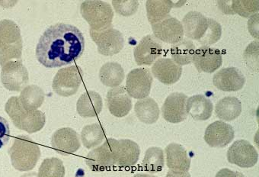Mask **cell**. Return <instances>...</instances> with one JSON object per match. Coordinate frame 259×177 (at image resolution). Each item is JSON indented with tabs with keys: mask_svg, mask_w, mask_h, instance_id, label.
<instances>
[{
	"mask_svg": "<svg viewBox=\"0 0 259 177\" xmlns=\"http://www.w3.org/2000/svg\"><path fill=\"white\" fill-rule=\"evenodd\" d=\"M85 50L83 34L74 25L57 23L40 38L36 57L47 68L62 67L79 58Z\"/></svg>",
	"mask_w": 259,
	"mask_h": 177,
	"instance_id": "obj_1",
	"label": "cell"
},
{
	"mask_svg": "<svg viewBox=\"0 0 259 177\" xmlns=\"http://www.w3.org/2000/svg\"><path fill=\"white\" fill-rule=\"evenodd\" d=\"M5 110L16 128L29 134L40 131L45 127V113L39 110H25L21 104L19 96L10 98L6 104Z\"/></svg>",
	"mask_w": 259,
	"mask_h": 177,
	"instance_id": "obj_2",
	"label": "cell"
},
{
	"mask_svg": "<svg viewBox=\"0 0 259 177\" xmlns=\"http://www.w3.org/2000/svg\"><path fill=\"white\" fill-rule=\"evenodd\" d=\"M13 167L21 172L32 170L40 157V147L31 137L19 135L9 150Z\"/></svg>",
	"mask_w": 259,
	"mask_h": 177,
	"instance_id": "obj_3",
	"label": "cell"
},
{
	"mask_svg": "<svg viewBox=\"0 0 259 177\" xmlns=\"http://www.w3.org/2000/svg\"><path fill=\"white\" fill-rule=\"evenodd\" d=\"M22 39L17 24L10 19L0 21V65L22 60Z\"/></svg>",
	"mask_w": 259,
	"mask_h": 177,
	"instance_id": "obj_4",
	"label": "cell"
},
{
	"mask_svg": "<svg viewBox=\"0 0 259 177\" xmlns=\"http://www.w3.org/2000/svg\"><path fill=\"white\" fill-rule=\"evenodd\" d=\"M80 13L90 30L99 31L112 27L114 12L108 3L85 1L81 4Z\"/></svg>",
	"mask_w": 259,
	"mask_h": 177,
	"instance_id": "obj_5",
	"label": "cell"
},
{
	"mask_svg": "<svg viewBox=\"0 0 259 177\" xmlns=\"http://www.w3.org/2000/svg\"><path fill=\"white\" fill-rule=\"evenodd\" d=\"M82 80L83 72L77 65L62 68L53 80V90L59 96L69 97L77 93Z\"/></svg>",
	"mask_w": 259,
	"mask_h": 177,
	"instance_id": "obj_6",
	"label": "cell"
},
{
	"mask_svg": "<svg viewBox=\"0 0 259 177\" xmlns=\"http://www.w3.org/2000/svg\"><path fill=\"white\" fill-rule=\"evenodd\" d=\"M1 81L7 90L12 92L22 91L29 81L28 72L22 60L7 62L2 66Z\"/></svg>",
	"mask_w": 259,
	"mask_h": 177,
	"instance_id": "obj_7",
	"label": "cell"
},
{
	"mask_svg": "<svg viewBox=\"0 0 259 177\" xmlns=\"http://www.w3.org/2000/svg\"><path fill=\"white\" fill-rule=\"evenodd\" d=\"M90 36L98 47V51L102 55L113 56L118 54L124 45L123 34L118 30L112 27L96 31L90 30Z\"/></svg>",
	"mask_w": 259,
	"mask_h": 177,
	"instance_id": "obj_8",
	"label": "cell"
},
{
	"mask_svg": "<svg viewBox=\"0 0 259 177\" xmlns=\"http://www.w3.org/2000/svg\"><path fill=\"white\" fill-rule=\"evenodd\" d=\"M153 80V76L147 68L132 69L126 80V90L130 97L139 100L148 97Z\"/></svg>",
	"mask_w": 259,
	"mask_h": 177,
	"instance_id": "obj_9",
	"label": "cell"
},
{
	"mask_svg": "<svg viewBox=\"0 0 259 177\" xmlns=\"http://www.w3.org/2000/svg\"><path fill=\"white\" fill-rule=\"evenodd\" d=\"M117 140L108 138L103 145L90 151L85 158V163L91 170L103 172L114 165V150Z\"/></svg>",
	"mask_w": 259,
	"mask_h": 177,
	"instance_id": "obj_10",
	"label": "cell"
},
{
	"mask_svg": "<svg viewBox=\"0 0 259 177\" xmlns=\"http://www.w3.org/2000/svg\"><path fill=\"white\" fill-rule=\"evenodd\" d=\"M227 160L239 167L250 168L255 166L258 154L255 148L245 140L235 141L227 151Z\"/></svg>",
	"mask_w": 259,
	"mask_h": 177,
	"instance_id": "obj_11",
	"label": "cell"
},
{
	"mask_svg": "<svg viewBox=\"0 0 259 177\" xmlns=\"http://www.w3.org/2000/svg\"><path fill=\"white\" fill-rule=\"evenodd\" d=\"M152 29L156 39L170 45L179 43L185 36L182 22L171 16L152 25Z\"/></svg>",
	"mask_w": 259,
	"mask_h": 177,
	"instance_id": "obj_12",
	"label": "cell"
},
{
	"mask_svg": "<svg viewBox=\"0 0 259 177\" xmlns=\"http://www.w3.org/2000/svg\"><path fill=\"white\" fill-rule=\"evenodd\" d=\"M51 145L57 154L68 156L80 148L79 134L70 128H62L56 131L51 137Z\"/></svg>",
	"mask_w": 259,
	"mask_h": 177,
	"instance_id": "obj_13",
	"label": "cell"
},
{
	"mask_svg": "<svg viewBox=\"0 0 259 177\" xmlns=\"http://www.w3.org/2000/svg\"><path fill=\"white\" fill-rule=\"evenodd\" d=\"M188 96L182 93L170 94L162 107L163 119L170 123L177 124L183 122L188 117L186 103Z\"/></svg>",
	"mask_w": 259,
	"mask_h": 177,
	"instance_id": "obj_14",
	"label": "cell"
},
{
	"mask_svg": "<svg viewBox=\"0 0 259 177\" xmlns=\"http://www.w3.org/2000/svg\"><path fill=\"white\" fill-rule=\"evenodd\" d=\"M193 63L199 72L213 74L222 66V54L217 48L201 46L195 51Z\"/></svg>",
	"mask_w": 259,
	"mask_h": 177,
	"instance_id": "obj_15",
	"label": "cell"
},
{
	"mask_svg": "<svg viewBox=\"0 0 259 177\" xmlns=\"http://www.w3.org/2000/svg\"><path fill=\"white\" fill-rule=\"evenodd\" d=\"M162 54V45L152 34L143 38L134 50L135 61L139 66L153 64Z\"/></svg>",
	"mask_w": 259,
	"mask_h": 177,
	"instance_id": "obj_16",
	"label": "cell"
},
{
	"mask_svg": "<svg viewBox=\"0 0 259 177\" xmlns=\"http://www.w3.org/2000/svg\"><path fill=\"white\" fill-rule=\"evenodd\" d=\"M234 137V129L231 125L217 121L206 128L204 140L211 148H223L227 146Z\"/></svg>",
	"mask_w": 259,
	"mask_h": 177,
	"instance_id": "obj_17",
	"label": "cell"
},
{
	"mask_svg": "<svg viewBox=\"0 0 259 177\" xmlns=\"http://www.w3.org/2000/svg\"><path fill=\"white\" fill-rule=\"evenodd\" d=\"M213 83L218 90L224 92H236L242 89L245 83V78L237 68H223L213 76Z\"/></svg>",
	"mask_w": 259,
	"mask_h": 177,
	"instance_id": "obj_18",
	"label": "cell"
},
{
	"mask_svg": "<svg viewBox=\"0 0 259 177\" xmlns=\"http://www.w3.org/2000/svg\"><path fill=\"white\" fill-rule=\"evenodd\" d=\"M106 103L110 113L117 118L127 116L132 109V99L123 86L110 90L107 93Z\"/></svg>",
	"mask_w": 259,
	"mask_h": 177,
	"instance_id": "obj_19",
	"label": "cell"
},
{
	"mask_svg": "<svg viewBox=\"0 0 259 177\" xmlns=\"http://www.w3.org/2000/svg\"><path fill=\"white\" fill-rule=\"evenodd\" d=\"M141 149L136 142L129 139L117 140L114 150V164L120 167L134 166L139 160Z\"/></svg>",
	"mask_w": 259,
	"mask_h": 177,
	"instance_id": "obj_20",
	"label": "cell"
},
{
	"mask_svg": "<svg viewBox=\"0 0 259 177\" xmlns=\"http://www.w3.org/2000/svg\"><path fill=\"white\" fill-rule=\"evenodd\" d=\"M152 73L161 83L165 85L174 84L180 80L182 67L171 59L159 58L154 62Z\"/></svg>",
	"mask_w": 259,
	"mask_h": 177,
	"instance_id": "obj_21",
	"label": "cell"
},
{
	"mask_svg": "<svg viewBox=\"0 0 259 177\" xmlns=\"http://www.w3.org/2000/svg\"><path fill=\"white\" fill-rule=\"evenodd\" d=\"M184 33L188 39L199 41L208 27V19L199 12L191 11L182 19Z\"/></svg>",
	"mask_w": 259,
	"mask_h": 177,
	"instance_id": "obj_22",
	"label": "cell"
},
{
	"mask_svg": "<svg viewBox=\"0 0 259 177\" xmlns=\"http://www.w3.org/2000/svg\"><path fill=\"white\" fill-rule=\"evenodd\" d=\"M103 108L102 96L96 92H85L78 99L76 110L82 118H94L99 116Z\"/></svg>",
	"mask_w": 259,
	"mask_h": 177,
	"instance_id": "obj_23",
	"label": "cell"
},
{
	"mask_svg": "<svg viewBox=\"0 0 259 177\" xmlns=\"http://www.w3.org/2000/svg\"><path fill=\"white\" fill-rule=\"evenodd\" d=\"M186 110L188 115L194 120L206 121L211 117L213 105L210 99L203 95H195L188 98Z\"/></svg>",
	"mask_w": 259,
	"mask_h": 177,
	"instance_id": "obj_24",
	"label": "cell"
},
{
	"mask_svg": "<svg viewBox=\"0 0 259 177\" xmlns=\"http://www.w3.org/2000/svg\"><path fill=\"white\" fill-rule=\"evenodd\" d=\"M167 166L171 170L188 172L191 166V160L186 150L179 144L171 143L165 148Z\"/></svg>",
	"mask_w": 259,
	"mask_h": 177,
	"instance_id": "obj_25",
	"label": "cell"
},
{
	"mask_svg": "<svg viewBox=\"0 0 259 177\" xmlns=\"http://www.w3.org/2000/svg\"><path fill=\"white\" fill-rule=\"evenodd\" d=\"M218 5L224 14H238L244 18L255 14L259 9L258 1H219Z\"/></svg>",
	"mask_w": 259,
	"mask_h": 177,
	"instance_id": "obj_26",
	"label": "cell"
},
{
	"mask_svg": "<svg viewBox=\"0 0 259 177\" xmlns=\"http://www.w3.org/2000/svg\"><path fill=\"white\" fill-rule=\"evenodd\" d=\"M242 113V104L238 98L227 96L218 101L215 107V113L220 119L231 122L237 119Z\"/></svg>",
	"mask_w": 259,
	"mask_h": 177,
	"instance_id": "obj_27",
	"label": "cell"
},
{
	"mask_svg": "<svg viewBox=\"0 0 259 177\" xmlns=\"http://www.w3.org/2000/svg\"><path fill=\"white\" fill-rule=\"evenodd\" d=\"M135 111L138 119L147 125L156 123L159 118V105L152 98L138 100L135 104Z\"/></svg>",
	"mask_w": 259,
	"mask_h": 177,
	"instance_id": "obj_28",
	"label": "cell"
},
{
	"mask_svg": "<svg viewBox=\"0 0 259 177\" xmlns=\"http://www.w3.org/2000/svg\"><path fill=\"white\" fill-rule=\"evenodd\" d=\"M125 74L121 65L116 62H108L101 67L99 78L102 84L108 87H117L121 84Z\"/></svg>",
	"mask_w": 259,
	"mask_h": 177,
	"instance_id": "obj_29",
	"label": "cell"
},
{
	"mask_svg": "<svg viewBox=\"0 0 259 177\" xmlns=\"http://www.w3.org/2000/svg\"><path fill=\"white\" fill-rule=\"evenodd\" d=\"M19 97L24 109L29 111H34L43 105L45 95L41 88L36 85H31L24 88Z\"/></svg>",
	"mask_w": 259,
	"mask_h": 177,
	"instance_id": "obj_30",
	"label": "cell"
},
{
	"mask_svg": "<svg viewBox=\"0 0 259 177\" xmlns=\"http://www.w3.org/2000/svg\"><path fill=\"white\" fill-rule=\"evenodd\" d=\"M196 47L192 41L188 39H183L179 43L173 45L171 49L172 60L177 64L188 65L193 62L194 53Z\"/></svg>",
	"mask_w": 259,
	"mask_h": 177,
	"instance_id": "obj_31",
	"label": "cell"
},
{
	"mask_svg": "<svg viewBox=\"0 0 259 177\" xmlns=\"http://www.w3.org/2000/svg\"><path fill=\"white\" fill-rule=\"evenodd\" d=\"M175 6L179 7L171 1H147L146 9L149 22L153 25L163 20L169 16L170 12Z\"/></svg>",
	"mask_w": 259,
	"mask_h": 177,
	"instance_id": "obj_32",
	"label": "cell"
},
{
	"mask_svg": "<svg viewBox=\"0 0 259 177\" xmlns=\"http://www.w3.org/2000/svg\"><path fill=\"white\" fill-rule=\"evenodd\" d=\"M105 138V133L103 127L99 123L87 125L81 132V140L87 149L99 146Z\"/></svg>",
	"mask_w": 259,
	"mask_h": 177,
	"instance_id": "obj_33",
	"label": "cell"
},
{
	"mask_svg": "<svg viewBox=\"0 0 259 177\" xmlns=\"http://www.w3.org/2000/svg\"><path fill=\"white\" fill-rule=\"evenodd\" d=\"M165 166L164 151L161 148L153 147L147 150L143 160V166L147 172H159Z\"/></svg>",
	"mask_w": 259,
	"mask_h": 177,
	"instance_id": "obj_34",
	"label": "cell"
},
{
	"mask_svg": "<svg viewBox=\"0 0 259 177\" xmlns=\"http://www.w3.org/2000/svg\"><path fill=\"white\" fill-rule=\"evenodd\" d=\"M65 172L63 161L57 157H51L43 160L37 177H64Z\"/></svg>",
	"mask_w": 259,
	"mask_h": 177,
	"instance_id": "obj_35",
	"label": "cell"
},
{
	"mask_svg": "<svg viewBox=\"0 0 259 177\" xmlns=\"http://www.w3.org/2000/svg\"><path fill=\"white\" fill-rule=\"evenodd\" d=\"M222 36V27L219 22L213 19H208V27L202 39L198 41L203 46H209L217 43Z\"/></svg>",
	"mask_w": 259,
	"mask_h": 177,
	"instance_id": "obj_36",
	"label": "cell"
},
{
	"mask_svg": "<svg viewBox=\"0 0 259 177\" xmlns=\"http://www.w3.org/2000/svg\"><path fill=\"white\" fill-rule=\"evenodd\" d=\"M244 60L249 69L258 71V42H251L244 52Z\"/></svg>",
	"mask_w": 259,
	"mask_h": 177,
	"instance_id": "obj_37",
	"label": "cell"
},
{
	"mask_svg": "<svg viewBox=\"0 0 259 177\" xmlns=\"http://www.w3.org/2000/svg\"><path fill=\"white\" fill-rule=\"evenodd\" d=\"M116 13L120 16H131L135 15L139 7L138 1H112Z\"/></svg>",
	"mask_w": 259,
	"mask_h": 177,
	"instance_id": "obj_38",
	"label": "cell"
},
{
	"mask_svg": "<svg viewBox=\"0 0 259 177\" xmlns=\"http://www.w3.org/2000/svg\"><path fill=\"white\" fill-rule=\"evenodd\" d=\"M10 139V125L4 118L0 116V149L7 145Z\"/></svg>",
	"mask_w": 259,
	"mask_h": 177,
	"instance_id": "obj_39",
	"label": "cell"
},
{
	"mask_svg": "<svg viewBox=\"0 0 259 177\" xmlns=\"http://www.w3.org/2000/svg\"><path fill=\"white\" fill-rule=\"evenodd\" d=\"M248 28L250 34L255 39H258V14L252 15L248 21Z\"/></svg>",
	"mask_w": 259,
	"mask_h": 177,
	"instance_id": "obj_40",
	"label": "cell"
},
{
	"mask_svg": "<svg viewBox=\"0 0 259 177\" xmlns=\"http://www.w3.org/2000/svg\"><path fill=\"white\" fill-rule=\"evenodd\" d=\"M215 177H245L243 174L236 171H233L231 169H221L219 172L217 173Z\"/></svg>",
	"mask_w": 259,
	"mask_h": 177,
	"instance_id": "obj_41",
	"label": "cell"
},
{
	"mask_svg": "<svg viewBox=\"0 0 259 177\" xmlns=\"http://www.w3.org/2000/svg\"><path fill=\"white\" fill-rule=\"evenodd\" d=\"M165 177H191L189 172L185 171H176L170 169Z\"/></svg>",
	"mask_w": 259,
	"mask_h": 177,
	"instance_id": "obj_42",
	"label": "cell"
},
{
	"mask_svg": "<svg viewBox=\"0 0 259 177\" xmlns=\"http://www.w3.org/2000/svg\"><path fill=\"white\" fill-rule=\"evenodd\" d=\"M20 177H37V174L36 172H28V173L24 174Z\"/></svg>",
	"mask_w": 259,
	"mask_h": 177,
	"instance_id": "obj_43",
	"label": "cell"
},
{
	"mask_svg": "<svg viewBox=\"0 0 259 177\" xmlns=\"http://www.w3.org/2000/svg\"><path fill=\"white\" fill-rule=\"evenodd\" d=\"M134 177H156L154 176V175H148V174H137V175H135Z\"/></svg>",
	"mask_w": 259,
	"mask_h": 177,
	"instance_id": "obj_44",
	"label": "cell"
}]
</instances>
